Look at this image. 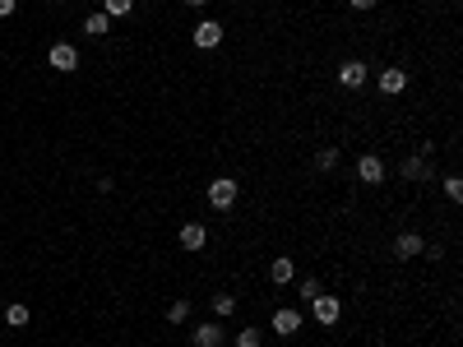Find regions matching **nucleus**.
Instances as JSON below:
<instances>
[{
	"label": "nucleus",
	"mask_w": 463,
	"mask_h": 347,
	"mask_svg": "<svg viewBox=\"0 0 463 347\" xmlns=\"http://www.w3.org/2000/svg\"><path fill=\"white\" fill-rule=\"evenodd\" d=\"M310 315H315V324H339L343 301H339V297H329V292H320V297L310 301Z\"/></svg>",
	"instance_id": "nucleus-1"
},
{
	"label": "nucleus",
	"mask_w": 463,
	"mask_h": 347,
	"mask_svg": "<svg viewBox=\"0 0 463 347\" xmlns=\"http://www.w3.org/2000/svg\"><path fill=\"white\" fill-rule=\"evenodd\" d=\"M209 204H214V209H232V204H236V181H232V176H214V181H209Z\"/></svg>",
	"instance_id": "nucleus-2"
},
{
	"label": "nucleus",
	"mask_w": 463,
	"mask_h": 347,
	"mask_svg": "<svg viewBox=\"0 0 463 347\" xmlns=\"http://www.w3.org/2000/svg\"><path fill=\"white\" fill-rule=\"evenodd\" d=\"M190 37H195V46H200V51H214V46L223 42V24H218V19H204V24H195V32H190Z\"/></svg>",
	"instance_id": "nucleus-3"
},
{
	"label": "nucleus",
	"mask_w": 463,
	"mask_h": 347,
	"mask_svg": "<svg viewBox=\"0 0 463 347\" xmlns=\"http://www.w3.org/2000/svg\"><path fill=\"white\" fill-rule=\"evenodd\" d=\"M403 88H408V70H403V65H385V70H380V93H385V97H399Z\"/></svg>",
	"instance_id": "nucleus-4"
},
{
	"label": "nucleus",
	"mask_w": 463,
	"mask_h": 347,
	"mask_svg": "<svg viewBox=\"0 0 463 347\" xmlns=\"http://www.w3.org/2000/svg\"><path fill=\"white\" fill-rule=\"evenodd\" d=\"M357 176H361V185H380L385 181V162H380L375 153H361V158H357Z\"/></svg>",
	"instance_id": "nucleus-5"
},
{
	"label": "nucleus",
	"mask_w": 463,
	"mask_h": 347,
	"mask_svg": "<svg viewBox=\"0 0 463 347\" xmlns=\"http://www.w3.org/2000/svg\"><path fill=\"white\" fill-rule=\"evenodd\" d=\"M399 176H403V181H431L435 167L426 162V158H403V162H399Z\"/></svg>",
	"instance_id": "nucleus-6"
},
{
	"label": "nucleus",
	"mask_w": 463,
	"mask_h": 347,
	"mask_svg": "<svg viewBox=\"0 0 463 347\" xmlns=\"http://www.w3.org/2000/svg\"><path fill=\"white\" fill-rule=\"evenodd\" d=\"M46 61L56 65V70H65V75H70V70H79V51H75L70 42H56L51 51H46Z\"/></svg>",
	"instance_id": "nucleus-7"
},
{
	"label": "nucleus",
	"mask_w": 463,
	"mask_h": 347,
	"mask_svg": "<svg viewBox=\"0 0 463 347\" xmlns=\"http://www.w3.org/2000/svg\"><path fill=\"white\" fill-rule=\"evenodd\" d=\"M223 338H227V333H223V324H214V319H209V324H195V333H190L195 347H223Z\"/></svg>",
	"instance_id": "nucleus-8"
},
{
	"label": "nucleus",
	"mask_w": 463,
	"mask_h": 347,
	"mask_svg": "<svg viewBox=\"0 0 463 347\" xmlns=\"http://www.w3.org/2000/svg\"><path fill=\"white\" fill-rule=\"evenodd\" d=\"M422 250H426L422 232H399V241H394V255H399V259H417Z\"/></svg>",
	"instance_id": "nucleus-9"
},
{
	"label": "nucleus",
	"mask_w": 463,
	"mask_h": 347,
	"mask_svg": "<svg viewBox=\"0 0 463 347\" xmlns=\"http://www.w3.org/2000/svg\"><path fill=\"white\" fill-rule=\"evenodd\" d=\"M339 84L343 88H361V84H366V65L361 61H343L339 65Z\"/></svg>",
	"instance_id": "nucleus-10"
},
{
	"label": "nucleus",
	"mask_w": 463,
	"mask_h": 347,
	"mask_svg": "<svg viewBox=\"0 0 463 347\" xmlns=\"http://www.w3.org/2000/svg\"><path fill=\"white\" fill-rule=\"evenodd\" d=\"M274 333H283V338H292L296 329H301V310H274Z\"/></svg>",
	"instance_id": "nucleus-11"
},
{
	"label": "nucleus",
	"mask_w": 463,
	"mask_h": 347,
	"mask_svg": "<svg viewBox=\"0 0 463 347\" xmlns=\"http://www.w3.org/2000/svg\"><path fill=\"white\" fill-rule=\"evenodd\" d=\"M204 241H209V232H204L200 223H185L181 227V250H204Z\"/></svg>",
	"instance_id": "nucleus-12"
},
{
	"label": "nucleus",
	"mask_w": 463,
	"mask_h": 347,
	"mask_svg": "<svg viewBox=\"0 0 463 347\" xmlns=\"http://www.w3.org/2000/svg\"><path fill=\"white\" fill-rule=\"evenodd\" d=\"M269 278H274V283H292V278H296V264L287 255H278L274 264H269Z\"/></svg>",
	"instance_id": "nucleus-13"
},
{
	"label": "nucleus",
	"mask_w": 463,
	"mask_h": 347,
	"mask_svg": "<svg viewBox=\"0 0 463 347\" xmlns=\"http://www.w3.org/2000/svg\"><path fill=\"white\" fill-rule=\"evenodd\" d=\"M107 28H111V15H102V10H93V15L84 19V32H88V37H102Z\"/></svg>",
	"instance_id": "nucleus-14"
},
{
	"label": "nucleus",
	"mask_w": 463,
	"mask_h": 347,
	"mask_svg": "<svg viewBox=\"0 0 463 347\" xmlns=\"http://www.w3.org/2000/svg\"><path fill=\"white\" fill-rule=\"evenodd\" d=\"M5 324H10V329H23V324H28V306H23V301L5 306Z\"/></svg>",
	"instance_id": "nucleus-15"
},
{
	"label": "nucleus",
	"mask_w": 463,
	"mask_h": 347,
	"mask_svg": "<svg viewBox=\"0 0 463 347\" xmlns=\"http://www.w3.org/2000/svg\"><path fill=\"white\" fill-rule=\"evenodd\" d=\"M232 310H236V297H232V292H214V315L227 319Z\"/></svg>",
	"instance_id": "nucleus-16"
},
{
	"label": "nucleus",
	"mask_w": 463,
	"mask_h": 347,
	"mask_svg": "<svg viewBox=\"0 0 463 347\" xmlns=\"http://www.w3.org/2000/svg\"><path fill=\"white\" fill-rule=\"evenodd\" d=\"M315 167H320V171H334V167H339V149H334V144H324V149L315 153Z\"/></svg>",
	"instance_id": "nucleus-17"
},
{
	"label": "nucleus",
	"mask_w": 463,
	"mask_h": 347,
	"mask_svg": "<svg viewBox=\"0 0 463 347\" xmlns=\"http://www.w3.org/2000/svg\"><path fill=\"white\" fill-rule=\"evenodd\" d=\"M130 10H135V0H102V15H111V19L130 15Z\"/></svg>",
	"instance_id": "nucleus-18"
},
{
	"label": "nucleus",
	"mask_w": 463,
	"mask_h": 347,
	"mask_svg": "<svg viewBox=\"0 0 463 347\" xmlns=\"http://www.w3.org/2000/svg\"><path fill=\"white\" fill-rule=\"evenodd\" d=\"M236 347H264V333L255 329V324H250V329H241V333H236Z\"/></svg>",
	"instance_id": "nucleus-19"
},
{
	"label": "nucleus",
	"mask_w": 463,
	"mask_h": 347,
	"mask_svg": "<svg viewBox=\"0 0 463 347\" xmlns=\"http://www.w3.org/2000/svg\"><path fill=\"white\" fill-rule=\"evenodd\" d=\"M296 297H301V301H315V297H320V278H301V283H296Z\"/></svg>",
	"instance_id": "nucleus-20"
},
{
	"label": "nucleus",
	"mask_w": 463,
	"mask_h": 347,
	"mask_svg": "<svg viewBox=\"0 0 463 347\" xmlns=\"http://www.w3.org/2000/svg\"><path fill=\"white\" fill-rule=\"evenodd\" d=\"M167 319H171V324L190 319V301H171V306H167Z\"/></svg>",
	"instance_id": "nucleus-21"
},
{
	"label": "nucleus",
	"mask_w": 463,
	"mask_h": 347,
	"mask_svg": "<svg viewBox=\"0 0 463 347\" xmlns=\"http://www.w3.org/2000/svg\"><path fill=\"white\" fill-rule=\"evenodd\" d=\"M445 195L454 199V204H459V199H463V181H459V176H445Z\"/></svg>",
	"instance_id": "nucleus-22"
},
{
	"label": "nucleus",
	"mask_w": 463,
	"mask_h": 347,
	"mask_svg": "<svg viewBox=\"0 0 463 347\" xmlns=\"http://www.w3.org/2000/svg\"><path fill=\"white\" fill-rule=\"evenodd\" d=\"M15 15V0H0V19H10Z\"/></svg>",
	"instance_id": "nucleus-23"
},
{
	"label": "nucleus",
	"mask_w": 463,
	"mask_h": 347,
	"mask_svg": "<svg viewBox=\"0 0 463 347\" xmlns=\"http://www.w3.org/2000/svg\"><path fill=\"white\" fill-rule=\"evenodd\" d=\"M348 5H352V10H370V5H375V0H348Z\"/></svg>",
	"instance_id": "nucleus-24"
},
{
	"label": "nucleus",
	"mask_w": 463,
	"mask_h": 347,
	"mask_svg": "<svg viewBox=\"0 0 463 347\" xmlns=\"http://www.w3.org/2000/svg\"><path fill=\"white\" fill-rule=\"evenodd\" d=\"M185 5H195V10H200V5H209V0H185Z\"/></svg>",
	"instance_id": "nucleus-25"
}]
</instances>
